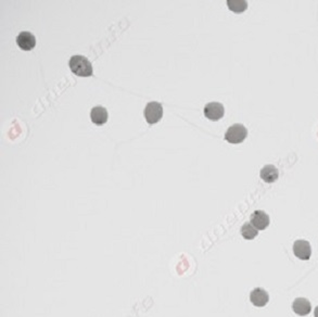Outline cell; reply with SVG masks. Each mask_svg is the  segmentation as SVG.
Returning <instances> with one entry per match:
<instances>
[{
  "instance_id": "1",
  "label": "cell",
  "mask_w": 318,
  "mask_h": 317,
  "mask_svg": "<svg viewBox=\"0 0 318 317\" xmlns=\"http://www.w3.org/2000/svg\"><path fill=\"white\" fill-rule=\"evenodd\" d=\"M72 72L81 77H89L92 75V65L89 60L83 56H73L69 61Z\"/></svg>"
},
{
  "instance_id": "2",
  "label": "cell",
  "mask_w": 318,
  "mask_h": 317,
  "mask_svg": "<svg viewBox=\"0 0 318 317\" xmlns=\"http://www.w3.org/2000/svg\"><path fill=\"white\" fill-rule=\"evenodd\" d=\"M247 136V131L246 126L242 124H233L229 127L225 134V139L229 144L238 145L245 141Z\"/></svg>"
},
{
  "instance_id": "3",
  "label": "cell",
  "mask_w": 318,
  "mask_h": 317,
  "mask_svg": "<svg viewBox=\"0 0 318 317\" xmlns=\"http://www.w3.org/2000/svg\"><path fill=\"white\" fill-rule=\"evenodd\" d=\"M144 119L149 123V124H157L160 122L163 116V107L161 103L159 102H149L144 108Z\"/></svg>"
},
{
  "instance_id": "4",
  "label": "cell",
  "mask_w": 318,
  "mask_h": 317,
  "mask_svg": "<svg viewBox=\"0 0 318 317\" xmlns=\"http://www.w3.org/2000/svg\"><path fill=\"white\" fill-rule=\"evenodd\" d=\"M225 114V108L219 102H210L204 107V116L211 121H218Z\"/></svg>"
},
{
  "instance_id": "5",
  "label": "cell",
  "mask_w": 318,
  "mask_h": 317,
  "mask_svg": "<svg viewBox=\"0 0 318 317\" xmlns=\"http://www.w3.org/2000/svg\"><path fill=\"white\" fill-rule=\"evenodd\" d=\"M293 252L296 257L303 261H307L311 259L312 255V249L311 244L306 240H297L293 243Z\"/></svg>"
},
{
  "instance_id": "6",
  "label": "cell",
  "mask_w": 318,
  "mask_h": 317,
  "mask_svg": "<svg viewBox=\"0 0 318 317\" xmlns=\"http://www.w3.org/2000/svg\"><path fill=\"white\" fill-rule=\"evenodd\" d=\"M17 44L22 50L31 51L35 48L36 38L30 32H22L17 37Z\"/></svg>"
},
{
  "instance_id": "7",
  "label": "cell",
  "mask_w": 318,
  "mask_h": 317,
  "mask_svg": "<svg viewBox=\"0 0 318 317\" xmlns=\"http://www.w3.org/2000/svg\"><path fill=\"white\" fill-rule=\"evenodd\" d=\"M250 301L255 306L263 307L268 303L269 296L263 288H255L250 293Z\"/></svg>"
},
{
  "instance_id": "8",
  "label": "cell",
  "mask_w": 318,
  "mask_h": 317,
  "mask_svg": "<svg viewBox=\"0 0 318 317\" xmlns=\"http://www.w3.org/2000/svg\"><path fill=\"white\" fill-rule=\"evenodd\" d=\"M269 223V216L264 211L258 210L251 215V224L258 230H264L265 228H267Z\"/></svg>"
},
{
  "instance_id": "9",
  "label": "cell",
  "mask_w": 318,
  "mask_h": 317,
  "mask_svg": "<svg viewBox=\"0 0 318 317\" xmlns=\"http://www.w3.org/2000/svg\"><path fill=\"white\" fill-rule=\"evenodd\" d=\"M292 310L296 314L300 316H306L311 313L312 305L311 302L305 298H297L292 303Z\"/></svg>"
},
{
  "instance_id": "10",
  "label": "cell",
  "mask_w": 318,
  "mask_h": 317,
  "mask_svg": "<svg viewBox=\"0 0 318 317\" xmlns=\"http://www.w3.org/2000/svg\"><path fill=\"white\" fill-rule=\"evenodd\" d=\"M260 176L265 183L273 184L278 179L279 172H278L277 168L274 167V165H272V164H268V165H265V167L262 168L261 172H260Z\"/></svg>"
},
{
  "instance_id": "11",
  "label": "cell",
  "mask_w": 318,
  "mask_h": 317,
  "mask_svg": "<svg viewBox=\"0 0 318 317\" xmlns=\"http://www.w3.org/2000/svg\"><path fill=\"white\" fill-rule=\"evenodd\" d=\"M90 119L93 124L96 125H104L107 121V111L105 107L97 106L91 109Z\"/></svg>"
},
{
  "instance_id": "12",
  "label": "cell",
  "mask_w": 318,
  "mask_h": 317,
  "mask_svg": "<svg viewBox=\"0 0 318 317\" xmlns=\"http://www.w3.org/2000/svg\"><path fill=\"white\" fill-rule=\"evenodd\" d=\"M227 7L232 12L242 13L247 9V2L246 0H228Z\"/></svg>"
},
{
  "instance_id": "13",
  "label": "cell",
  "mask_w": 318,
  "mask_h": 317,
  "mask_svg": "<svg viewBox=\"0 0 318 317\" xmlns=\"http://www.w3.org/2000/svg\"><path fill=\"white\" fill-rule=\"evenodd\" d=\"M259 234V230L251 223H247L241 227V235L247 240H253Z\"/></svg>"
},
{
  "instance_id": "14",
  "label": "cell",
  "mask_w": 318,
  "mask_h": 317,
  "mask_svg": "<svg viewBox=\"0 0 318 317\" xmlns=\"http://www.w3.org/2000/svg\"><path fill=\"white\" fill-rule=\"evenodd\" d=\"M314 316H315V317H318V306L316 307L315 311H314Z\"/></svg>"
}]
</instances>
